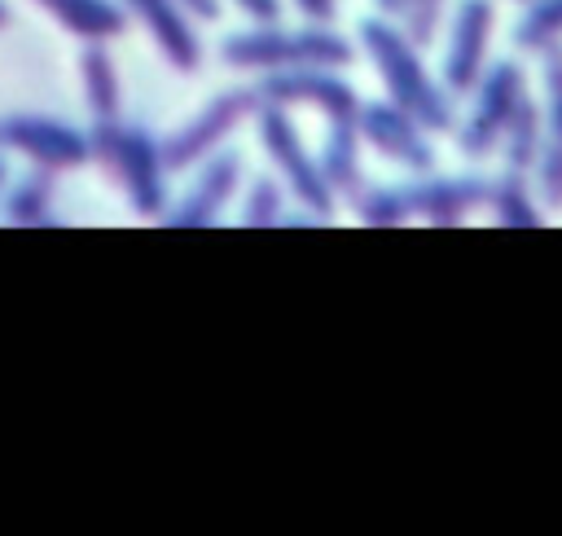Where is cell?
<instances>
[{"label": "cell", "mask_w": 562, "mask_h": 536, "mask_svg": "<svg viewBox=\"0 0 562 536\" xmlns=\"http://www.w3.org/2000/svg\"><path fill=\"white\" fill-rule=\"evenodd\" d=\"M360 44L369 53V62L378 66L386 97L408 110L426 132H452L457 114H452V92L439 88V79L426 70L422 48L386 18H364L360 22Z\"/></svg>", "instance_id": "6da1fadb"}, {"label": "cell", "mask_w": 562, "mask_h": 536, "mask_svg": "<svg viewBox=\"0 0 562 536\" xmlns=\"http://www.w3.org/2000/svg\"><path fill=\"white\" fill-rule=\"evenodd\" d=\"M224 66L233 70H290V66H347L356 57V48L329 31L325 22H307L299 31H285L277 22L255 26V31H237L220 44Z\"/></svg>", "instance_id": "7a4b0ae2"}, {"label": "cell", "mask_w": 562, "mask_h": 536, "mask_svg": "<svg viewBox=\"0 0 562 536\" xmlns=\"http://www.w3.org/2000/svg\"><path fill=\"white\" fill-rule=\"evenodd\" d=\"M88 149L92 158L105 167V176L123 189V198L132 202L136 215L158 220L167 211V167H162V149L145 127H127L123 119L114 123H92L88 132Z\"/></svg>", "instance_id": "3957f363"}, {"label": "cell", "mask_w": 562, "mask_h": 536, "mask_svg": "<svg viewBox=\"0 0 562 536\" xmlns=\"http://www.w3.org/2000/svg\"><path fill=\"white\" fill-rule=\"evenodd\" d=\"M255 127H259V141H263L272 167L281 171L285 189L299 198V206H307L316 220L334 215V193H329V185H325V176H321V167H316V154H307V145H303V136H299L290 110L259 101Z\"/></svg>", "instance_id": "277c9868"}, {"label": "cell", "mask_w": 562, "mask_h": 536, "mask_svg": "<svg viewBox=\"0 0 562 536\" xmlns=\"http://www.w3.org/2000/svg\"><path fill=\"white\" fill-rule=\"evenodd\" d=\"M259 88H228V92H220V97H211L189 123H180L167 141H158V149H162V167L167 171H184V167H193V163H202L206 154H215L246 119H255V110H259Z\"/></svg>", "instance_id": "5b68a950"}, {"label": "cell", "mask_w": 562, "mask_h": 536, "mask_svg": "<svg viewBox=\"0 0 562 536\" xmlns=\"http://www.w3.org/2000/svg\"><path fill=\"white\" fill-rule=\"evenodd\" d=\"M259 97L281 110H321L329 123H347L360 110V97L347 79L334 75V66H290V70H268L259 83Z\"/></svg>", "instance_id": "8992f818"}, {"label": "cell", "mask_w": 562, "mask_h": 536, "mask_svg": "<svg viewBox=\"0 0 562 536\" xmlns=\"http://www.w3.org/2000/svg\"><path fill=\"white\" fill-rule=\"evenodd\" d=\"M527 92V79H522V66L518 62H496V66H487L483 75H479V83H474V110H470V119H465V127L457 132V145H461V154H487V149H496L501 145V132H505V123H509V114H514V105H518V97Z\"/></svg>", "instance_id": "52a82bcc"}, {"label": "cell", "mask_w": 562, "mask_h": 536, "mask_svg": "<svg viewBox=\"0 0 562 536\" xmlns=\"http://www.w3.org/2000/svg\"><path fill=\"white\" fill-rule=\"evenodd\" d=\"M356 132H360V145H373L386 163H400L417 176H426L435 167V145H430V132L408 114L400 110L391 97L386 101H360L356 110Z\"/></svg>", "instance_id": "ba28073f"}, {"label": "cell", "mask_w": 562, "mask_h": 536, "mask_svg": "<svg viewBox=\"0 0 562 536\" xmlns=\"http://www.w3.org/2000/svg\"><path fill=\"white\" fill-rule=\"evenodd\" d=\"M0 145L26 154L35 167H48V171H70L92 158L88 136L48 114H9L0 123Z\"/></svg>", "instance_id": "9c48e42d"}, {"label": "cell", "mask_w": 562, "mask_h": 536, "mask_svg": "<svg viewBox=\"0 0 562 536\" xmlns=\"http://www.w3.org/2000/svg\"><path fill=\"white\" fill-rule=\"evenodd\" d=\"M487 40H492V0H461L443 53V88L452 97L474 92L479 75L487 70Z\"/></svg>", "instance_id": "30bf717a"}, {"label": "cell", "mask_w": 562, "mask_h": 536, "mask_svg": "<svg viewBox=\"0 0 562 536\" xmlns=\"http://www.w3.org/2000/svg\"><path fill=\"white\" fill-rule=\"evenodd\" d=\"M119 4L149 31V40L158 44V53L167 57L171 70L193 75L202 66V40H198L189 9L180 0H119Z\"/></svg>", "instance_id": "8fae6325"}, {"label": "cell", "mask_w": 562, "mask_h": 536, "mask_svg": "<svg viewBox=\"0 0 562 536\" xmlns=\"http://www.w3.org/2000/svg\"><path fill=\"white\" fill-rule=\"evenodd\" d=\"M404 189V215L408 220H430V224H457L470 211H479L487 202V180L474 176H430L417 185H400Z\"/></svg>", "instance_id": "7c38bea8"}, {"label": "cell", "mask_w": 562, "mask_h": 536, "mask_svg": "<svg viewBox=\"0 0 562 536\" xmlns=\"http://www.w3.org/2000/svg\"><path fill=\"white\" fill-rule=\"evenodd\" d=\"M237 180H241V158L237 154H206L202 158V171L193 180V189L180 198V206L167 211V224L171 228H198V224H211L228 198L237 193Z\"/></svg>", "instance_id": "4fadbf2b"}, {"label": "cell", "mask_w": 562, "mask_h": 536, "mask_svg": "<svg viewBox=\"0 0 562 536\" xmlns=\"http://www.w3.org/2000/svg\"><path fill=\"white\" fill-rule=\"evenodd\" d=\"M79 88H83V105H88L92 123H114L123 114V83H119V66H114L105 40H83Z\"/></svg>", "instance_id": "5bb4252c"}, {"label": "cell", "mask_w": 562, "mask_h": 536, "mask_svg": "<svg viewBox=\"0 0 562 536\" xmlns=\"http://www.w3.org/2000/svg\"><path fill=\"white\" fill-rule=\"evenodd\" d=\"M316 167L329 185L334 198H356L364 189V167H360V132H356V119L347 123H329L325 132V145L316 154Z\"/></svg>", "instance_id": "9a60e30c"}, {"label": "cell", "mask_w": 562, "mask_h": 536, "mask_svg": "<svg viewBox=\"0 0 562 536\" xmlns=\"http://www.w3.org/2000/svg\"><path fill=\"white\" fill-rule=\"evenodd\" d=\"M35 4L79 40H114L127 26L123 4L114 0H35Z\"/></svg>", "instance_id": "2e32d148"}, {"label": "cell", "mask_w": 562, "mask_h": 536, "mask_svg": "<svg viewBox=\"0 0 562 536\" xmlns=\"http://www.w3.org/2000/svg\"><path fill=\"white\" fill-rule=\"evenodd\" d=\"M544 136H540V154L531 163L536 171V198L544 211H562V92H544Z\"/></svg>", "instance_id": "e0dca14e"}, {"label": "cell", "mask_w": 562, "mask_h": 536, "mask_svg": "<svg viewBox=\"0 0 562 536\" xmlns=\"http://www.w3.org/2000/svg\"><path fill=\"white\" fill-rule=\"evenodd\" d=\"M540 136H544V114H540L536 97L522 92L518 105H514V114H509V123H505V132H501L505 167L509 171H531V163L540 154Z\"/></svg>", "instance_id": "ac0fdd59"}, {"label": "cell", "mask_w": 562, "mask_h": 536, "mask_svg": "<svg viewBox=\"0 0 562 536\" xmlns=\"http://www.w3.org/2000/svg\"><path fill=\"white\" fill-rule=\"evenodd\" d=\"M53 176L57 171H48V167H35L31 176H22L4 198V215L13 224H44L53 215V189H57Z\"/></svg>", "instance_id": "d6986e66"}, {"label": "cell", "mask_w": 562, "mask_h": 536, "mask_svg": "<svg viewBox=\"0 0 562 536\" xmlns=\"http://www.w3.org/2000/svg\"><path fill=\"white\" fill-rule=\"evenodd\" d=\"M492 215H496V224H514V228H531V224H540V206L527 198V189H522V171H505L492 189H487V202H483Z\"/></svg>", "instance_id": "ffe728a7"}, {"label": "cell", "mask_w": 562, "mask_h": 536, "mask_svg": "<svg viewBox=\"0 0 562 536\" xmlns=\"http://www.w3.org/2000/svg\"><path fill=\"white\" fill-rule=\"evenodd\" d=\"M514 40L527 53H544L549 44H562V0H527Z\"/></svg>", "instance_id": "44dd1931"}, {"label": "cell", "mask_w": 562, "mask_h": 536, "mask_svg": "<svg viewBox=\"0 0 562 536\" xmlns=\"http://www.w3.org/2000/svg\"><path fill=\"white\" fill-rule=\"evenodd\" d=\"M400 31L417 44V48H430L435 35H439V22H443V0H400Z\"/></svg>", "instance_id": "7402d4cb"}, {"label": "cell", "mask_w": 562, "mask_h": 536, "mask_svg": "<svg viewBox=\"0 0 562 536\" xmlns=\"http://www.w3.org/2000/svg\"><path fill=\"white\" fill-rule=\"evenodd\" d=\"M281 206H285V193L277 180H255L250 193H246V206H241V224H281Z\"/></svg>", "instance_id": "603a6c76"}, {"label": "cell", "mask_w": 562, "mask_h": 536, "mask_svg": "<svg viewBox=\"0 0 562 536\" xmlns=\"http://www.w3.org/2000/svg\"><path fill=\"white\" fill-rule=\"evenodd\" d=\"M246 18H255L259 26H268V22H277L281 18V0H233Z\"/></svg>", "instance_id": "cb8c5ba5"}, {"label": "cell", "mask_w": 562, "mask_h": 536, "mask_svg": "<svg viewBox=\"0 0 562 536\" xmlns=\"http://www.w3.org/2000/svg\"><path fill=\"white\" fill-rule=\"evenodd\" d=\"M294 4L307 22H329L334 18V0H294Z\"/></svg>", "instance_id": "d4e9b609"}, {"label": "cell", "mask_w": 562, "mask_h": 536, "mask_svg": "<svg viewBox=\"0 0 562 536\" xmlns=\"http://www.w3.org/2000/svg\"><path fill=\"white\" fill-rule=\"evenodd\" d=\"M180 4L198 18H220V0H180Z\"/></svg>", "instance_id": "484cf974"}, {"label": "cell", "mask_w": 562, "mask_h": 536, "mask_svg": "<svg viewBox=\"0 0 562 536\" xmlns=\"http://www.w3.org/2000/svg\"><path fill=\"white\" fill-rule=\"evenodd\" d=\"M378 9H382V13H395V9H400V0H378Z\"/></svg>", "instance_id": "4316f807"}, {"label": "cell", "mask_w": 562, "mask_h": 536, "mask_svg": "<svg viewBox=\"0 0 562 536\" xmlns=\"http://www.w3.org/2000/svg\"><path fill=\"white\" fill-rule=\"evenodd\" d=\"M4 180H9V163H4V154H0V189H4Z\"/></svg>", "instance_id": "83f0119b"}, {"label": "cell", "mask_w": 562, "mask_h": 536, "mask_svg": "<svg viewBox=\"0 0 562 536\" xmlns=\"http://www.w3.org/2000/svg\"><path fill=\"white\" fill-rule=\"evenodd\" d=\"M0 26H9V4L0 0Z\"/></svg>", "instance_id": "f1b7e54d"}, {"label": "cell", "mask_w": 562, "mask_h": 536, "mask_svg": "<svg viewBox=\"0 0 562 536\" xmlns=\"http://www.w3.org/2000/svg\"><path fill=\"white\" fill-rule=\"evenodd\" d=\"M518 4H527V0H518Z\"/></svg>", "instance_id": "f546056e"}]
</instances>
